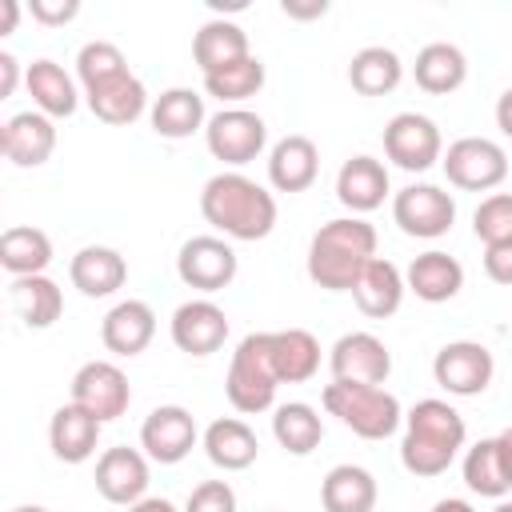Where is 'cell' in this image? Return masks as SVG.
<instances>
[{
    "mask_svg": "<svg viewBox=\"0 0 512 512\" xmlns=\"http://www.w3.org/2000/svg\"><path fill=\"white\" fill-rule=\"evenodd\" d=\"M16 80H20V60L12 52H0V100L16 92Z\"/></svg>",
    "mask_w": 512,
    "mask_h": 512,
    "instance_id": "obj_44",
    "label": "cell"
},
{
    "mask_svg": "<svg viewBox=\"0 0 512 512\" xmlns=\"http://www.w3.org/2000/svg\"><path fill=\"white\" fill-rule=\"evenodd\" d=\"M412 76H416V84H420L424 92L448 96V92H456V88L468 80V60H464V52H460L456 44L432 40V44H424V48L416 52Z\"/></svg>",
    "mask_w": 512,
    "mask_h": 512,
    "instance_id": "obj_28",
    "label": "cell"
},
{
    "mask_svg": "<svg viewBox=\"0 0 512 512\" xmlns=\"http://www.w3.org/2000/svg\"><path fill=\"white\" fill-rule=\"evenodd\" d=\"M0 12H4V16H0V36H8V32L16 28V16H20V4H16V0H4V4H0Z\"/></svg>",
    "mask_w": 512,
    "mask_h": 512,
    "instance_id": "obj_48",
    "label": "cell"
},
{
    "mask_svg": "<svg viewBox=\"0 0 512 512\" xmlns=\"http://www.w3.org/2000/svg\"><path fill=\"white\" fill-rule=\"evenodd\" d=\"M196 444V420L180 404H160L140 424V448L156 464H180Z\"/></svg>",
    "mask_w": 512,
    "mask_h": 512,
    "instance_id": "obj_14",
    "label": "cell"
},
{
    "mask_svg": "<svg viewBox=\"0 0 512 512\" xmlns=\"http://www.w3.org/2000/svg\"><path fill=\"white\" fill-rule=\"evenodd\" d=\"M124 72H128V60H124V52L112 40H88L76 52V76H80L84 92L96 88V84H104V80H116Z\"/></svg>",
    "mask_w": 512,
    "mask_h": 512,
    "instance_id": "obj_39",
    "label": "cell"
},
{
    "mask_svg": "<svg viewBox=\"0 0 512 512\" xmlns=\"http://www.w3.org/2000/svg\"><path fill=\"white\" fill-rule=\"evenodd\" d=\"M404 80V64L392 48L384 44H368L352 56L348 64V84L360 92V96H388L396 84Z\"/></svg>",
    "mask_w": 512,
    "mask_h": 512,
    "instance_id": "obj_35",
    "label": "cell"
},
{
    "mask_svg": "<svg viewBox=\"0 0 512 512\" xmlns=\"http://www.w3.org/2000/svg\"><path fill=\"white\" fill-rule=\"evenodd\" d=\"M8 296H12L16 316L28 328H52L60 320V312H64V292L44 272L40 276H16L12 288H8Z\"/></svg>",
    "mask_w": 512,
    "mask_h": 512,
    "instance_id": "obj_31",
    "label": "cell"
},
{
    "mask_svg": "<svg viewBox=\"0 0 512 512\" xmlns=\"http://www.w3.org/2000/svg\"><path fill=\"white\" fill-rule=\"evenodd\" d=\"M496 124H500V132L512 140V88L500 92V100H496Z\"/></svg>",
    "mask_w": 512,
    "mask_h": 512,
    "instance_id": "obj_46",
    "label": "cell"
},
{
    "mask_svg": "<svg viewBox=\"0 0 512 512\" xmlns=\"http://www.w3.org/2000/svg\"><path fill=\"white\" fill-rule=\"evenodd\" d=\"M80 12L76 0H32V20L40 24H68Z\"/></svg>",
    "mask_w": 512,
    "mask_h": 512,
    "instance_id": "obj_43",
    "label": "cell"
},
{
    "mask_svg": "<svg viewBox=\"0 0 512 512\" xmlns=\"http://www.w3.org/2000/svg\"><path fill=\"white\" fill-rule=\"evenodd\" d=\"M492 372H496V360L480 340H452L432 360L436 384L452 396H480L492 384Z\"/></svg>",
    "mask_w": 512,
    "mask_h": 512,
    "instance_id": "obj_10",
    "label": "cell"
},
{
    "mask_svg": "<svg viewBox=\"0 0 512 512\" xmlns=\"http://www.w3.org/2000/svg\"><path fill=\"white\" fill-rule=\"evenodd\" d=\"M264 140H268V128H264V120H260L256 112H248V108H220V112L208 120V128H204L208 152H212L216 160L232 164V168L256 160V156L264 152Z\"/></svg>",
    "mask_w": 512,
    "mask_h": 512,
    "instance_id": "obj_8",
    "label": "cell"
},
{
    "mask_svg": "<svg viewBox=\"0 0 512 512\" xmlns=\"http://www.w3.org/2000/svg\"><path fill=\"white\" fill-rule=\"evenodd\" d=\"M204 220L228 240H264L276 228V200L244 172H216L200 192Z\"/></svg>",
    "mask_w": 512,
    "mask_h": 512,
    "instance_id": "obj_1",
    "label": "cell"
},
{
    "mask_svg": "<svg viewBox=\"0 0 512 512\" xmlns=\"http://www.w3.org/2000/svg\"><path fill=\"white\" fill-rule=\"evenodd\" d=\"M472 232L484 244H500L512 240V192H492L480 200V208L472 212Z\"/></svg>",
    "mask_w": 512,
    "mask_h": 512,
    "instance_id": "obj_40",
    "label": "cell"
},
{
    "mask_svg": "<svg viewBox=\"0 0 512 512\" xmlns=\"http://www.w3.org/2000/svg\"><path fill=\"white\" fill-rule=\"evenodd\" d=\"M68 276H72V288H80L84 296H112L128 280V260L108 244H88L72 256Z\"/></svg>",
    "mask_w": 512,
    "mask_h": 512,
    "instance_id": "obj_22",
    "label": "cell"
},
{
    "mask_svg": "<svg viewBox=\"0 0 512 512\" xmlns=\"http://www.w3.org/2000/svg\"><path fill=\"white\" fill-rule=\"evenodd\" d=\"M320 172V148L308 136H284L268 152V180L276 192H304Z\"/></svg>",
    "mask_w": 512,
    "mask_h": 512,
    "instance_id": "obj_19",
    "label": "cell"
},
{
    "mask_svg": "<svg viewBox=\"0 0 512 512\" xmlns=\"http://www.w3.org/2000/svg\"><path fill=\"white\" fill-rule=\"evenodd\" d=\"M0 148L16 168H40L56 148V124L44 112H16L0 128Z\"/></svg>",
    "mask_w": 512,
    "mask_h": 512,
    "instance_id": "obj_17",
    "label": "cell"
},
{
    "mask_svg": "<svg viewBox=\"0 0 512 512\" xmlns=\"http://www.w3.org/2000/svg\"><path fill=\"white\" fill-rule=\"evenodd\" d=\"M0 264H4V272H12V280L16 276H40L52 264L48 232H40L32 224L4 228V236H0Z\"/></svg>",
    "mask_w": 512,
    "mask_h": 512,
    "instance_id": "obj_34",
    "label": "cell"
},
{
    "mask_svg": "<svg viewBox=\"0 0 512 512\" xmlns=\"http://www.w3.org/2000/svg\"><path fill=\"white\" fill-rule=\"evenodd\" d=\"M496 440H500V452H504V464H508V476H512V428H504Z\"/></svg>",
    "mask_w": 512,
    "mask_h": 512,
    "instance_id": "obj_50",
    "label": "cell"
},
{
    "mask_svg": "<svg viewBox=\"0 0 512 512\" xmlns=\"http://www.w3.org/2000/svg\"><path fill=\"white\" fill-rule=\"evenodd\" d=\"M324 408L344 424L352 428L356 436L364 440H384L400 428L404 412H400V400L380 388V384H348V380H332L324 388Z\"/></svg>",
    "mask_w": 512,
    "mask_h": 512,
    "instance_id": "obj_4",
    "label": "cell"
},
{
    "mask_svg": "<svg viewBox=\"0 0 512 512\" xmlns=\"http://www.w3.org/2000/svg\"><path fill=\"white\" fill-rule=\"evenodd\" d=\"M404 276H400V268L392 264V260H368V268L360 272V280L352 284V300H356V308L364 312V316H372V320H384V316H392L396 308H400V300H404Z\"/></svg>",
    "mask_w": 512,
    "mask_h": 512,
    "instance_id": "obj_26",
    "label": "cell"
},
{
    "mask_svg": "<svg viewBox=\"0 0 512 512\" xmlns=\"http://www.w3.org/2000/svg\"><path fill=\"white\" fill-rule=\"evenodd\" d=\"M72 404L88 408L100 424H108V420L124 416L128 404H132L128 376H124L112 360H88V364L72 376Z\"/></svg>",
    "mask_w": 512,
    "mask_h": 512,
    "instance_id": "obj_11",
    "label": "cell"
},
{
    "mask_svg": "<svg viewBox=\"0 0 512 512\" xmlns=\"http://www.w3.org/2000/svg\"><path fill=\"white\" fill-rule=\"evenodd\" d=\"M484 272H488V280L512 288V240L484 244Z\"/></svg>",
    "mask_w": 512,
    "mask_h": 512,
    "instance_id": "obj_42",
    "label": "cell"
},
{
    "mask_svg": "<svg viewBox=\"0 0 512 512\" xmlns=\"http://www.w3.org/2000/svg\"><path fill=\"white\" fill-rule=\"evenodd\" d=\"M24 84H28V96L36 104V112H44V116H72L76 104H80L72 76L56 60H32L28 72H24Z\"/></svg>",
    "mask_w": 512,
    "mask_h": 512,
    "instance_id": "obj_30",
    "label": "cell"
},
{
    "mask_svg": "<svg viewBox=\"0 0 512 512\" xmlns=\"http://www.w3.org/2000/svg\"><path fill=\"white\" fill-rule=\"evenodd\" d=\"M244 56H252L248 32L240 24H232V20L216 16V20L200 24V32L192 36V60L200 64L204 76H212V72H220V68H228V64H236Z\"/></svg>",
    "mask_w": 512,
    "mask_h": 512,
    "instance_id": "obj_24",
    "label": "cell"
},
{
    "mask_svg": "<svg viewBox=\"0 0 512 512\" xmlns=\"http://www.w3.org/2000/svg\"><path fill=\"white\" fill-rule=\"evenodd\" d=\"M204 452H208V460H212L216 468H224V472H244V468L256 464L260 440H256V432H252L244 420L220 416V420H212V424L204 428Z\"/></svg>",
    "mask_w": 512,
    "mask_h": 512,
    "instance_id": "obj_23",
    "label": "cell"
},
{
    "mask_svg": "<svg viewBox=\"0 0 512 512\" xmlns=\"http://www.w3.org/2000/svg\"><path fill=\"white\" fill-rule=\"evenodd\" d=\"M332 380H348V384H384L392 372V352L380 336L372 332H344L332 352Z\"/></svg>",
    "mask_w": 512,
    "mask_h": 512,
    "instance_id": "obj_13",
    "label": "cell"
},
{
    "mask_svg": "<svg viewBox=\"0 0 512 512\" xmlns=\"http://www.w3.org/2000/svg\"><path fill=\"white\" fill-rule=\"evenodd\" d=\"M96 492L108 504H124V508L144 500V492H148V460H144V452H136V448H108L96 460Z\"/></svg>",
    "mask_w": 512,
    "mask_h": 512,
    "instance_id": "obj_16",
    "label": "cell"
},
{
    "mask_svg": "<svg viewBox=\"0 0 512 512\" xmlns=\"http://www.w3.org/2000/svg\"><path fill=\"white\" fill-rule=\"evenodd\" d=\"M368 260H376V228L360 216L328 220L308 244V276L328 292H352Z\"/></svg>",
    "mask_w": 512,
    "mask_h": 512,
    "instance_id": "obj_2",
    "label": "cell"
},
{
    "mask_svg": "<svg viewBox=\"0 0 512 512\" xmlns=\"http://www.w3.org/2000/svg\"><path fill=\"white\" fill-rule=\"evenodd\" d=\"M432 512H476V508L468 500H460V496H448V500H436Z\"/></svg>",
    "mask_w": 512,
    "mask_h": 512,
    "instance_id": "obj_49",
    "label": "cell"
},
{
    "mask_svg": "<svg viewBox=\"0 0 512 512\" xmlns=\"http://www.w3.org/2000/svg\"><path fill=\"white\" fill-rule=\"evenodd\" d=\"M492 512H512V500H500V504H496Z\"/></svg>",
    "mask_w": 512,
    "mask_h": 512,
    "instance_id": "obj_52",
    "label": "cell"
},
{
    "mask_svg": "<svg viewBox=\"0 0 512 512\" xmlns=\"http://www.w3.org/2000/svg\"><path fill=\"white\" fill-rule=\"evenodd\" d=\"M388 196V168L376 156H352L336 172V200L352 208V216L380 208Z\"/></svg>",
    "mask_w": 512,
    "mask_h": 512,
    "instance_id": "obj_20",
    "label": "cell"
},
{
    "mask_svg": "<svg viewBox=\"0 0 512 512\" xmlns=\"http://www.w3.org/2000/svg\"><path fill=\"white\" fill-rule=\"evenodd\" d=\"M148 120H152V132L156 136L184 140V136H192L204 124V96L192 92V88H168V92L156 96Z\"/></svg>",
    "mask_w": 512,
    "mask_h": 512,
    "instance_id": "obj_32",
    "label": "cell"
},
{
    "mask_svg": "<svg viewBox=\"0 0 512 512\" xmlns=\"http://www.w3.org/2000/svg\"><path fill=\"white\" fill-rule=\"evenodd\" d=\"M272 436H276V444H280L284 452L308 456V452L324 440V420H320V412H316L312 404L288 400V404H280L276 416H272Z\"/></svg>",
    "mask_w": 512,
    "mask_h": 512,
    "instance_id": "obj_36",
    "label": "cell"
},
{
    "mask_svg": "<svg viewBox=\"0 0 512 512\" xmlns=\"http://www.w3.org/2000/svg\"><path fill=\"white\" fill-rule=\"evenodd\" d=\"M84 100H88L92 116L104 120V124H132V120H140L144 108H148V92H144L140 76H132V72H124V76H116V80H104V84L88 88Z\"/></svg>",
    "mask_w": 512,
    "mask_h": 512,
    "instance_id": "obj_27",
    "label": "cell"
},
{
    "mask_svg": "<svg viewBox=\"0 0 512 512\" xmlns=\"http://www.w3.org/2000/svg\"><path fill=\"white\" fill-rule=\"evenodd\" d=\"M448 184L464 188V192H488L496 184H504L508 176V152L488 140V136H460L448 144V152L440 156Z\"/></svg>",
    "mask_w": 512,
    "mask_h": 512,
    "instance_id": "obj_6",
    "label": "cell"
},
{
    "mask_svg": "<svg viewBox=\"0 0 512 512\" xmlns=\"http://www.w3.org/2000/svg\"><path fill=\"white\" fill-rule=\"evenodd\" d=\"M464 416L448 400H416L404 416L400 460L412 476H440L464 448Z\"/></svg>",
    "mask_w": 512,
    "mask_h": 512,
    "instance_id": "obj_3",
    "label": "cell"
},
{
    "mask_svg": "<svg viewBox=\"0 0 512 512\" xmlns=\"http://www.w3.org/2000/svg\"><path fill=\"white\" fill-rule=\"evenodd\" d=\"M128 512H176V504L164 500V496H144V500H136Z\"/></svg>",
    "mask_w": 512,
    "mask_h": 512,
    "instance_id": "obj_47",
    "label": "cell"
},
{
    "mask_svg": "<svg viewBox=\"0 0 512 512\" xmlns=\"http://www.w3.org/2000/svg\"><path fill=\"white\" fill-rule=\"evenodd\" d=\"M464 484L480 496H492V500L512 492V476H508V464H504V452H500L496 436H488V440H480L464 452Z\"/></svg>",
    "mask_w": 512,
    "mask_h": 512,
    "instance_id": "obj_37",
    "label": "cell"
},
{
    "mask_svg": "<svg viewBox=\"0 0 512 512\" xmlns=\"http://www.w3.org/2000/svg\"><path fill=\"white\" fill-rule=\"evenodd\" d=\"M392 220L416 240H436L456 220V200L436 184H408L392 200Z\"/></svg>",
    "mask_w": 512,
    "mask_h": 512,
    "instance_id": "obj_9",
    "label": "cell"
},
{
    "mask_svg": "<svg viewBox=\"0 0 512 512\" xmlns=\"http://www.w3.org/2000/svg\"><path fill=\"white\" fill-rule=\"evenodd\" d=\"M276 388H280V372H276V360H272V348H268V332H248L232 352L224 392H228L236 412L252 416V412L272 408Z\"/></svg>",
    "mask_w": 512,
    "mask_h": 512,
    "instance_id": "obj_5",
    "label": "cell"
},
{
    "mask_svg": "<svg viewBox=\"0 0 512 512\" xmlns=\"http://www.w3.org/2000/svg\"><path fill=\"white\" fill-rule=\"evenodd\" d=\"M184 512H236V492L228 480H204L188 492Z\"/></svg>",
    "mask_w": 512,
    "mask_h": 512,
    "instance_id": "obj_41",
    "label": "cell"
},
{
    "mask_svg": "<svg viewBox=\"0 0 512 512\" xmlns=\"http://www.w3.org/2000/svg\"><path fill=\"white\" fill-rule=\"evenodd\" d=\"M176 272L196 292H220L236 280V252L220 236H192L176 256Z\"/></svg>",
    "mask_w": 512,
    "mask_h": 512,
    "instance_id": "obj_12",
    "label": "cell"
},
{
    "mask_svg": "<svg viewBox=\"0 0 512 512\" xmlns=\"http://www.w3.org/2000/svg\"><path fill=\"white\" fill-rule=\"evenodd\" d=\"M268 348L280 372V384H304L316 376L320 368V344L312 332L304 328H284V332H268Z\"/></svg>",
    "mask_w": 512,
    "mask_h": 512,
    "instance_id": "obj_33",
    "label": "cell"
},
{
    "mask_svg": "<svg viewBox=\"0 0 512 512\" xmlns=\"http://www.w3.org/2000/svg\"><path fill=\"white\" fill-rule=\"evenodd\" d=\"M404 284H408L420 300H428V304H444V300H452V296L464 288V268H460L456 256L432 248V252H420V256L408 264Z\"/></svg>",
    "mask_w": 512,
    "mask_h": 512,
    "instance_id": "obj_25",
    "label": "cell"
},
{
    "mask_svg": "<svg viewBox=\"0 0 512 512\" xmlns=\"http://www.w3.org/2000/svg\"><path fill=\"white\" fill-rule=\"evenodd\" d=\"M12 512H48L44 504H20V508H12Z\"/></svg>",
    "mask_w": 512,
    "mask_h": 512,
    "instance_id": "obj_51",
    "label": "cell"
},
{
    "mask_svg": "<svg viewBox=\"0 0 512 512\" xmlns=\"http://www.w3.org/2000/svg\"><path fill=\"white\" fill-rule=\"evenodd\" d=\"M280 12H284V16H292V20H316V16H324V12H328V4H324V0H312V4L284 0V4H280Z\"/></svg>",
    "mask_w": 512,
    "mask_h": 512,
    "instance_id": "obj_45",
    "label": "cell"
},
{
    "mask_svg": "<svg viewBox=\"0 0 512 512\" xmlns=\"http://www.w3.org/2000/svg\"><path fill=\"white\" fill-rule=\"evenodd\" d=\"M228 340V316L212 300H188L172 312V344L188 356H212Z\"/></svg>",
    "mask_w": 512,
    "mask_h": 512,
    "instance_id": "obj_15",
    "label": "cell"
},
{
    "mask_svg": "<svg viewBox=\"0 0 512 512\" xmlns=\"http://www.w3.org/2000/svg\"><path fill=\"white\" fill-rule=\"evenodd\" d=\"M324 512H372L376 508V476L360 464H336L320 484Z\"/></svg>",
    "mask_w": 512,
    "mask_h": 512,
    "instance_id": "obj_29",
    "label": "cell"
},
{
    "mask_svg": "<svg viewBox=\"0 0 512 512\" xmlns=\"http://www.w3.org/2000/svg\"><path fill=\"white\" fill-rule=\"evenodd\" d=\"M152 336H156V312L144 300H120L100 324V340L116 356H140L152 344Z\"/></svg>",
    "mask_w": 512,
    "mask_h": 512,
    "instance_id": "obj_21",
    "label": "cell"
},
{
    "mask_svg": "<svg viewBox=\"0 0 512 512\" xmlns=\"http://www.w3.org/2000/svg\"><path fill=\"white\" fill-rule=\"evenodd\" d=\"M384 156L404 172H424L444 156V140L436 120L420 112H396L384 124Z\"/></svg>",
    "mask_w": 512,
    "mask_h": 512,
    "instance_id": "obj_7",
    "label": "cell"
},
{
    "mask_svg": "<svg viewBox=\"0 0 512 512\" xmlns=\"http://www.w3.org/2000/svg\"><path fill=\"white\" fill-rule=\"evenodd\" d=\"M260 88H264V60L260 56H244V60L204 76V92L224 100V104H240V100L256 96Z\"/></svg>",
    "mask_w": 512,
    "mask_h": 512,
    "instance_id": "obj_38",
    "label": "cell"
},
{
    "mask_svg": "<svg viewBox=\"0 0 512 512\" xmlns=\"http://www.w3.org/2000/svg\"><path fill=\"white\" fill-rule=\"evenodd\" d=\"M96 440H100V420L80 408V404H60L52 412V424H48V444H52V456L64 460V464H84L92 452H96Z\"/></svg>",
    "mask_w": 512,
    "mask_h": 512,
    "instance_id": "obj_18",
    "label": "cell"
}]
</instances>
